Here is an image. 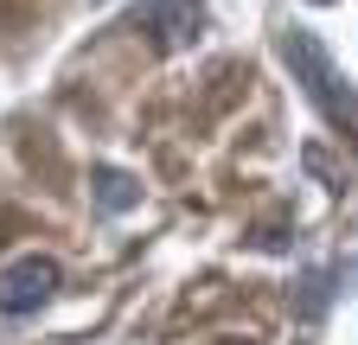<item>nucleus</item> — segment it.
Listing matches in <instances>:
<instances>
[{
	"label": "nucleus",
	"mask_w": 358,
	"mask_h": 345,
	"mask_svg": "<svg viewBox=\"0 0 358 345\" xmlns=\"http://www.w3.org/2000/svg\"><path fill=\"white\" fill-rule=\"evenodd\" d=\"M282 58H288L294 83L307 90V103L320 109L333 128H345V135L358 141V90H352V77L333 64V52L320 45V32H307V26L282 32Z\"/></svg>",
	"instance_id": "obj_1"
},
{
	"label": "nucleus",
	"mask_w": 358,
	"mask_h": 345,
	"mask_svg": "<svg viewBox=\"0 0 358 345\" xmlns=\"http://www.w3.org/2000/svg\"><path fill=\"white\" fill-rule=\"evenodd\" d=\"M58 281H64V269L52 263V256H20V263L0 269V314H7V320L38 314L45 300L58 294Z\"/></svg>",
	"instance_id": "obj_2"
},
{
	"label": "nucleus",
	"mask_w": 358,
	"mask_h": 345,
	"mask_svg": "<svg viewBox=\"0 0 358 345\" xmlns=\"http://www.w3.org/2000/svg\"><path fill=\"white\" fill-rule=\"evenodd\" d=\"M128 32H148L154 52H192L205 38V7L199 0H154L128 20Z\"/></svg>",
	"instance_id": "obj_3"
},
{
	"label": "nucleus",
	"mask_w": 358,
	"mask_h": 345,
	"mask_svg": "<svg viewBox=\"0 0 358 345\" xmlns=\"http://www.w3.org/2000/svg\"><path fill=\"white\" fill-rule=\"evenodd\" d=\"M134 198H141V186H134L128 172H115V166L96 172V205H103V211H128Z\"/></svg>",
	"instance_id": "obj_4"
}]
</instances>
